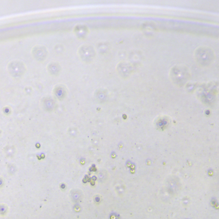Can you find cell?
Listing matches in <instances>:
<instances>
[{"mask_svg":"<svg viewBox=\"0 0 219 219\" xmlns=\"http://www.w3.org/2000/svg\"><path fill=\"white\" fill-rule=\"evenodd\" d=\"M117 73L122 78L129 76L132 72V68L130 64L126 62H120L117 65Z\"/></svg>","mask_w":219,"mask_h":219,"instance_id":"obj_6","label":"cell"},{"mask_svg":"<svg viewBox=\"0 0 219 219\" xmlns=\"http://www.w3.org/2000/svg\"><path fill=\"white\" fill-rule=\"evenodd\" d=\"M26 69L25 63L21 61H12L10 62L7 66L8 72L13 78L21 77L24 75Z\"/></svg>","mask_w":219,"mask_h":219,"instance_id":"obj_3","label":"cell"},{"mask_svg":"<svg viewBox=\"0 0 219 219\" xmlns=\"http://www.w3.org/2000/svg\"><path fill=\"white\" fill-rule=\"evenodd\" d=\"M31 54L36 60L43 62L47 58L48 52L47 48L45 46L36 45L32 48Z\"/></svg>","mask_w":219,"mask_h":219,"instance_id":"obj_5","label":"cell"},{"mask_svg":"<svg viewBox=\"0 0 219 219\" xmlns=\"http://www.w3.org/2000/svg\"><path fill=\"white\" fill-rule=\"evenodd\" d=\"M169 77L172 82L182 85L190 79L191 73L189 68L185 65H175L170 69Z\"/></svg>","mask_w":219,"mask_h":219,"instance_id":"obj_2","label":"cell"},{"mask_svg":"<svg viewBox=\"0 0 219 219\" xmlns=\"http://www.w3.org/2000/svg\"><path fill=\"white\" fill-rule=\"evenodd\" d=\"M61 66L60 64L56 62H52L49 63L47 67L48 72L51 75H58L61 71Z\"/></svg>","mask_w":219,"mask_h":219,"instance_id":"obj_7","label":"cell"},{"mask_svg":"<svg viewBox=\"0 0 219 219\" xmlns=\"http://www.w3.org/2000/svg\"><path fill=\"white\" fill-rule=\"evenodd\" d=\"M194 56L196 63L202 67L210 66L215 59L214 51L211 48L206 46L197 48L195 51Z\"/></svg>","mask_w":219,"mask_h":219,"instance_id":"obj_1","label":"cell"},{"mask_svg":"<svg viewBox=\"0 0 219 219\" xmlns=\"http://www.w3.org/2000/svg\"><path fill=\"white\" fill-rule=\"evenodd\" d=\"M78 52L83 61L87 63L92 62L96 55L94 48L90 45H83L81 46L79 48Z\"/></svg>","mask_w":219,"mask_h":219,"instance_id":"obj_4","label":"cell"},{"mask_svg":"<svg viewBox=\"0 0 219 219\" xmlns=\"http://www.w3.org/2000/svg\"><path fill=\"white\" fill-rule=\"evenodd\" d=\"M75 34L76 36L81 39H83L88 34V29L83 25H78L74 29Z\"/></svg>","mask_w":219,"mask_h":219,"instance_id":"obj_8","label":"cell"}]
</instances>
